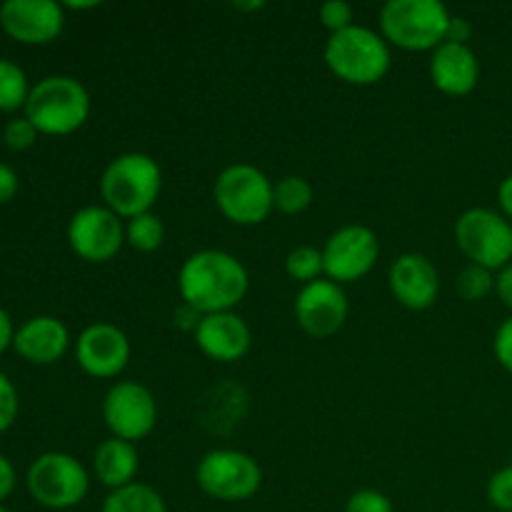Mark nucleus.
I'll use <instances>...</instances> for the list:
<instances>
[{"label": "nucleus", "instance_id": "40", "mask_svg": "<svg viewBox=\"0 0 512 512\" xmlns=\"http://www.w3.org/2000/svg\"><path fill=\"white\" fill-rule=\"evenodd\" d=\"M98 0H90V3H65L63 8H68V10H93V8H98Z\"/></svg>", "mask_w": 512, "mask_h": 512}, {"label": "nucleus", "instance_id": "14", "mask_svg": "<svg viewBox=\"0 0 512 512\" xmlns=\"http://www.w3.org/2000/svg\"><path fill=\"white\" fill-rule=\"evenodd\" d=\"M0 28L20 45H48L65 28V8L55 0H8L0 5Z\"/></svg>", "mask_w": 512, "mask_h": 512}, {"label": "nucleus", "instance_id": "35", "mask_svg": "<svg viewBox=\"0 0 512 512\" xmlns=\"http://www.w3.org/2000/svg\"><path fill=\"white\" fill-rule=\"evenodd\" d=\"M495 293L503 300L505 308L512 310V263L495 275Z\"/></svg>", "mask_w": 512, "mask_h": 512}, {"label": "nucleus", "instance_id": "2", "mask_svg": "<svg viewBox=\"0 0 512 512\" xmlns=\"http://www.w3.org/2000/svg\"><path fill=\"white\" fill-rule=\"evenodd\" d=\"M163 190V170L148 153L115 155L100 175V198L118 218L130 220L150 213Z\"/></svg>", "mask_w": 512, "mask_h": 512}, {"label": "nucleus", "instance_id": "37", "mask_svg": "<svg viewBox=\"0 0 512 512\" xmlns=\"http://www.w3.org/2000/svg\"><path fill=\"white\" fill-rule=\"evenodd\" d=\"M13 338H15L13 318L8 315V310L0 308V355H3L8 348H13Z\"/></svg>", "mask_w": 512, "mask_h": 512}, {"label": "nucleus", "instance_id": "32", "mask_svg": "<svg viewBox=\"0 0 512 512\" xmlns=\"http://www.w3.org/2000/svg\"><path fill=\"white\" fill-rule=\"evenodd\" d=\"M493 353H495V360H498V363L512 375V315L503 325H500L498 333H495Z\"/></svg>", "mask_w": 512, "mask_h": 512}, {"label": "nucleus", "instance_id": "4", "mask_svg": "<svg viewBox=\"0 0 512 512\" xmlns=\"http://www.w3.org/2000/svg\"><path fill=\"white\" fill-rule=\"evenodd\" d=\"M90 93L78 78L48 75L33 85L23 115L40 135H70L83 128L90 118Z\"/></svg>", "mask_w": 512, "mask_h": 512}, {"label": "nucleus", "instance_id": "21", "mask_svg": "<svg viewBox=\"0 0 512 512\" xmlns=\"http://www.w3.org/2000/svg\"><path fill=\"white\" fill-rule=\"evenodd\" d=\"M100 512H168V505L155 488L133 483L120 490H110Z\"/></svg>", "mask_w": 512, "mask_h": 512}, {"label": "nucleus", "instance_id": "31", "mask_svg": "<svg viewBox=\"0 0 512 512\" xmlns=\"http://www.w3.org/2000/svg\"><path fill=\"white\" fill-rule=\"evenodd\" d=\"M345 512H395V508L388 495L380 493V490L365 488L350 495Z\"/></svg>", "mask_w": 512, "mask_h": 512}, {"label": "nucleus", "instance_id": "24", "mask_svg": "<svg viewBox=\"0 0 512 512\" xmlns=\"http://www.w3.org/2000/svg\"><path fill=\"white\" fill-rule=\"evenodd\" d=\"M165 240V225L158 215L150 213L138 215V218L125 220V245H130L138 253H155Z\"/></svg>", "mask_w": 512, "mask_h": 512}, {"label": "nucleus", "instance_id": "28", "mask_svg": "<svg viewBox=\"0 0 512 512\" xmlns=\"http://www.w3.org/2000/svg\"><path fill=\"white\" fill-rule=\"evenodd\" d=\"M38 130H35V125L30 123L28 118H15L10 120L8 125L3 128V143L8 145L10 150H15V153H23V150L33 148L35 140H38Z\"/></svg>", "mask_w": 512, "mask_h": 512}, {"label": "nucleus", "instance_id": "26", "mask_svg": "<svg viewBox=\"0 0 512 512\" xmlns=\"http://www.w3.org/2000/svg\"><path fill=\"white\" fill-rule=\"evenodd\" d=\"M455 290L468 303H480V300H485L495 290L493 270L468 263L460 270L458 280H455Z\"/></svg>", "mask_w": 512, "mask_h": 512}, {"label": "nucleus", "instance_id": "16", "mask_svg": "<svg viewBox=\"0 0 512 512\" xmlns=\"http://www.w3.org/2000/svg\"><path fill=\"white\" fill-rule=\"evenodd\" d=\"M388 288L403 308L420 313L438 303L440 273L425 255L403 253L390 263Z\"/></svg>", "mask_w": 512, "mask_h": 512}, {"label": "nucleus", "instance_id": "17", "mask_svg": "<svg viewBox=\"0 0 512 512\" xmlns=\"http://www.w3.org/2000/svg\"><path fill=\"white\" fill-rule=\"evenodd\" d=\"M195 345L215 363H238L253 345V330L235 310L203 315L193 333Z\"/></svg>", "mask_w": 512, "mask_h": 512}, {"label": "nucleus", "instance_id": "23", "mask_svg": "<svg viewBox=\"0 0 512 512\" xmlns=\"http://www.w3.org/2000/svg\"><path fill=\"white\" fill-rule=\"evenodd\" d=\"M30 90H33V85L28 83L25 70L13 60L0 58V113L25 110Z\"/></svg>", "mask_w": 512, "mask_h": 512}, {"label": "nucleus", "instance_id": "15", "mask_svg": "<svg viewBox=\"0 0 512 512\" xmlns=\"http://www.w3.org/2000/svg\"><path fill=\"white\" fill-rule=\"evenodd\" d=\"M130 338L113 323H93L75 340V360L90 378L113 380L128 368Z\"/></svg>", "mask_w": 512, "mask_h": 512}, {"label": "nucleus", "instance_id": "20", "mask_svg": "<svg viewBox=\"0 0 512 512\" xmlns=\"http://www.w3.org/2000/svg\"><path fill=\"white\" fill-rule=\"evenodd\" d=\"M138 448L128 440L108 438L95 448L93 473L108 490H120L125 485L138 483Z\"/></svg>", "mask_w": 512, "mask_h": 512}, {"label": "nucleus", "instance_id": "36", "mask_svg": "<svg viewBox=\"0 0 512 512\" xmlns=\"http://www.w3.org/2000/svg\"><path fill=\"white\" fill-rule=\"evenodd\" d=\"M470 35H473V25H470V20L460 18V15H453V18H450V25H448V40H450V43L468 45Z\"/></svg>", "mask_w": 512, "mask_h": 512}, {"label": "nucleus", "instance_id": "7", "mask_svg": "<svg viewBox=\"0 0 512 512\" xmlns=\"http://www.w3.org/2000/svg\"><path fill=\"white\" fill-rule=\"evenodd\" d=\"M25 485L40 508L70 510L88 498L90 473L75 455L50 450L30 463Z\"/></svg>", "mask_w": 512, "mask_h": 512}, {"label": "nucleus", "instance_id": "5", "mask_svg": "<svg viewBox=\"0 0 512 512\" xmlns=\"http://www.w3.org/2000/svg\"><path fill=\"white\" fill-rule=\"evenodd\" d=\"M453 13L440 0H388L380 8V35L390 48L425 53L448 40Z\"/></svg>", "mask_w": 512, "mask_h": 512}, {"label": "nucleus", "instance_id": "10", "mask_svg": "<svg viewBox=\"0 0 512 512\" xmlns=\"http://www.w3.org/2000/svg\"><path fill=\"white\" fill-rule=\"evenodd\" d=\"M103 420L110 438L138 443L145 440L158 425V403L145 385L135 380H118L103 398Z\"/></svg>", "mask_w": 512, "mask_h": 512}, {"label": "nucleus", "instance_id": "6", "mask_svg": "<svg viewBox=\"0 0 512 512\" xmlns=\"http://www.w3.org/2000/svg\"><path fill=\"white\" fill-rule=\"evenodd\" d=\"M273 180L250 163H233L218 173L213 183L215 208L233 225H260L270 218L273 205Z\"/></svg>", "mask_w": 512, "mask_h": 512}, {"label": "nucleus", "instance_id": "8", "mask_svg": "<svg viewBox=\"0 0 512 512\" xmlns=\"http://www.w3.org/2000/svg\"><path fill=\"white\" fill-rule=\"evenodd\" d=\"M195 483L208 498L220 503H243L258 495L263 485V468L243 450L215 448L198 460Z\"/></svg>", "mask_w": 512, "mask_h": 512}, {"label": "nucleus", "instance_id": "18", "mask_svg": "<svg viewBox=\"0 0 512 512\" xmlns=\"http://www.w3.org/2000/svg\"><path fill=\"white\" fill-rule=\"evenodd\" d=\"M428 73L435 90L450 98H465L480 83V60L470 45L445 40L430 53Z\"/></svg>", "mask_w": 512, "mask_h": 512}, {"label": "nucleus", "instance_id": "30", "mask_svg": "<svg viewBox=\"0 0 512 512\" xmlns=\"http://www.w3.org/2000/svg\"><path fill=\"white\" fill-rule=\"evenodd\" d=\"M488 500L498 512H512V465L490 478Z\"/></svg>", "mask_w": 512, "mask_h": 512}, {"label": "nucleus", "instance_id": "42", "mask_svg": "<svg viewBox=\"0 0 512 512\" xmlns=\"http://www.w3.org/2000/svg\"><path fill=\"white\" fill-rule=\"evenodd\" d=\"M0 512H10L8 508H5V505H0Z\"/></svg>", "mask_w": 512, "mask_h": 512}, {"label": "nucleus", "instance_id": "38", "mask_svg": "<svg viewBox=\"0 0 512 512\" xmlns=\"http://www.w3.org/2000/svg\"><path fill=\"white\" fill-rule=\"evenodd\" d=\"M200 318H203V315H200L198 310H193L190 305H185V303L180 305L178 310H175V325H178V328H183V330H193V333H195Z\"/></svg>", "mask_w": 512, "mask_h": 512}, {"label": "nucleus", "instance_id": "39", "mask_svg": "<svg viewBox=\"0 0 512 512\" xmlns=\"http://www.w3.org/2000/svg\"><path fill=\"white\" fill-rule=\"evenodd\" d=\"M498 205H500V213H503L505 218H508L512 223V173L503 180V183H500Z\"/></svg>", "mask_w": 512, "mask_h": 512}, {"label": "nucleus", "instance_id": "34", "mask_svg": "<svg viewBox=\"0 0 512 512\" xmlns=\"http://www.w3.org/2000/svg\"><path fill=\"white\" fill-rule=\"evenodd\" d=\"M15 485H18V475H15L13 463L0 453V505H3V500H8L13 495Z\"/></svg>", "mask_w": 512, "mask_h": 512}, {"label": "nucleus", "instance_id": "25", "mask_svg": "<svg viewBox=\"0 0 512 512\" xmlns=\"http://www.w3.org/2000/svg\"><path fill=\"white\" fill-rule=\"evenodd\" d=\"M285 273H288L290 280L300 285L325 278L323 250L315 248V245H295L288 253V258H285Z\"/></svg>", "mask_w": 512, "mask_h": 512}, {"label": "nucleus", "instance_id": "12", "mask_svg": "<svg viewBox=\"0 0 512 512\" xmlns=\"http://www.w3.org/2000/svg\"><path fill=\"white\" fill-rule=\"evenodd\" d=\"M68 245L80 260L110 263L125 245V223L105 205H85L68 220Z\"/></svg>", "mask_w": 512, "mask_h": 512}, {"label": "nucleus", "instance_id": "13", "mask_svg": "<svg viewBox=\"0 0 512 512\" xmlns=\"http://www.w3.org/2000/svg\"><path fill=\"white\" fill-rule=\"evenodd\" d=\"M293 310L295 320L305 335L315 340H328L343 330L350 305L343 285L320 278L298 290Z\"/></svg>", "mask_w": 512, "mask_h": 512}, {"label": "nucleus", "instance_id": "11", "mask_svg": "<svg viewBox=\"0 0 512 512\" xmlns=\"http://www.w3.org/2000/svg\"><path fill=\"white\" fill-rule=\"evenodd\" d=\"M325 278L338 285L358 283L373 273L380 258V240L368 225H343L335 230L323 248Z\"/></svg>", "mask_w": 512, "mask_h": 512}, {"label": "nucleus", "instance_id": "27", "mask_svg": "<svg viewBox=\"0 0 512 512\" xmlns=\"http://www.w3.org/2000/svg\"><path fill=\"white\" fill-rule=\"evenodd\" d=\"M318 18L323 23V28L328 30L330 35L343 33V30L353 28L355 25V10L353 5L345 3V0H328L318 8Z\"/></svg>", "mask_w": 512, "mask_h": 512}, {"label": "nucleus", "instance_id": "9", "mask_svg": "<svg viewBox=\"0 0 512 512\" xmlns=\"http://www.w3.org/2000/svg\"><path fill=\"white\" fill-rule=\"evenodd\" d=\"M455 245L470 260L488 270H503L512 263V223L490 208H470L455 220Z\"/></svg>", "mask_w": 512, "mask_h": 512}, {"label": "nucleus", "instance_id": "22", "mask_svg": "<svg viewBox=\"0 0 512 512\" xmlns=\"http://www.w3.org/2000/svg\"><path fill=\"white\" fill-rule=\"evenodd\" d=\"M315 190L303 175H285L273 185V205L283 215H300L313 205Z\"/></svg>", "mask_w": 512, "mask_h": 512}, {"label": "nucleus", "instance_id": "3", "mask_svg": "<svg viewBox=\"0 0 512 512\" xmlns=\"http://www.w3.org/2000/svg\"><path fill=\"white\" fill-rule=\"evenodd\" d=\"M323 58L335 78L358 88L380 83L393 65L388 40L365 25H353L343 33L330 35Z\"/></svg>", "mask_w": 512, "mask_h": 512}, {"label": "nucleus", "instance_id": "29", "mask_svg": "<svg viewBox=\"0 0 512 512\" xmlns=\"http://www.w3.org/2000/svg\"><path fill=\"white\" fill-rule=\"evenodd\" d=\"M18 410H20L18 390H15L13 380L0 370V433L13 428L15 420H18Z\"/></svg>", "mask_w": 512, "mask_h": 512}, {"label": "nucleus", "instance_id": "19", "mask_svg": "<svg viewBox=\"0 0 512 512\" xmlns=\"http://www.w3.org/2000/svg\"><path fill=\"white\" fill-rule=\"evenodd\" d=\"M70 333L63 320L53 315H35L15 328L13 350L30 365H53L68 353Z\"/></svg>", "mask_w": 512, "mask_h": 512}, {"label": "nucleus", "instance_id": "1", "mask_svg": "<svg viewBox=\"0 0 512 512\" xmlns=\"http://www.w3.org/2000/svg\"><path fill=\"white\" fill-rule=\"evenodd\" d=\"M250 290L248 268L228 250L205 248L188 255L178 270V293L200 315L235 310Z\"/></svg>", "mask_w": 512, "mask_h": 512}, {"label": "nucleus", "instance_id": "41", "mask_svg": "<svg viewBox=\"0 0 512 512\" xmlns=\"http://www.w3.org/2000/svg\"><path fill=\"white\" fill-rule=\"evenodd\" d=\"M235 8L238 10H260L263 8V3H235Z\"/></svg>", "mask_w": 512, "mask_h": 512}, {"label": "nucleus", "instance_id": "33", "mask_svg": "<svg viewBox=\"0 0 512 512\" xmlns=\"http://www.w3.org/2000/svg\"><path fill=\"white\" fill-rule=\"evenodd\" d=\"M18 188H20L18 173H15L10 165L0 163V205H8L10 200L18 195Z\"/></svg>", "mask_w": 512, "mask_h": 512}]
</instances>
